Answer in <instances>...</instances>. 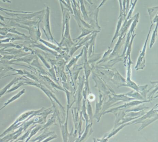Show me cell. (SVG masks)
I'll return each instance as SVG.
<instances>
[{"label": "cell", "mask_w": 158, "mask_h": 142, "mask_svg": "<svg viewBox=\"0 0 158 142\" xmlns=\"http://www.w3.org/2000/svg\"><path fill=\"white\" fill-rule=\"evenodd\" d=\"M153 24L151 23L150 27L148 33L147 35V38L145 40V43L143 45V48L142 50L140 51L139 53V56L138 59L137 64L135 67V69L137 71H139V70H143L146 66V60H145V54H146V49H147V44H148V40L149 38L150 35L151 34L152 29L153 26Z\"/></svg>", "instance_id": "1"}, {"label": "cell", "mask_w": 158, "mask_h": 142, "mask_svg": "<svg viewBox=\"0 0 158 142\" xmlns=\"http://www.w3.org/2000/svg\"><path fill=\"white\" fill-rule=\"evenodd\" d=\"M152 100L151 99H147V100H133V101H130V102L125 103L124 105L119 106L117 108H113L110 109L102 113V115L109 113H113L114 114L119 111L122 110H126L130 108L131 107L138 106V105H139V104H142V103L151 102Z\"/></svg>", "instance_id": "2"}, {"label": "cell", "mask_w": 158, "mask_h": 142, "mask_svg": "<svg viewBox=\"0 0 158 142\" xmlns=\"http://www.w3.org/2000/svg\"><path fill=\"white\" fill-rule=\"evenodd\" d=\"M45 17H44V26L45 29L43 28V31L45 33V35L47 37L49 40H51L52 41H55L56 43L57 41L54 39L51 29L50 22V9L49 7H48L45 10Z\"/></svg>", "instance_id": "3"}, {"label": "cell", "mask_w": 158, "mask_h": 142, "mask_svg": "<svg viewBox=\"0 0 158 142\" xmlns=\"http://www.w3.org/2000/svg\"><path fill=\"white\" fill-rule=\"evenodd\" d=\"M156 115H158V104H156L151 110L148 112H146V113H145L141 117L130 121V124H135L141 123L143 120L146 119L155 117Z\"/></svg>", "instance_id": "4"}, {"label": "cell", "mask_w": 158, "mask_h": 142, "mask_svg": "<svg viewBox=\"0 0 158 142\" xmlns=\"http://www.w3.org/2000/svg\"><path fill=\"white\" fill-rule=\"evenodd\" d=\"M24 132L23 128L21 126L16 131L12 132V133L7 134L0 138V142H13L17 139Z\"/></svg>", "instance_id": "5"}, {"label": "cell", "mask_w": 158, "mask_h": 142, "mask_svg": "<svg viewBox=\"0 0 158 142\" xmlns=\"http://www.w3.org/2000/svg\"><path fill=\"white\" fill-rule=\"evenodd\" d=\"M67 114H66V121L64 124H62L61 122L60 118V117L58 118L60 122V125L61 131L63 139L64 142H68V136H69V133L68 131V113H69V111L70 108L72 106H69L67 105Z\"/></svg>", "instance_id": "6"}, {"label": "cell", "mask_w": 158, "mask_h": 142, "mask_svg": "<svg viewBox=\"0 0 158 142\" xmlns=\"http://www.w3.org/2000/svg\"><path fill=\"white\" fill-rule=\"evenodd\" d=\"M110 81L118 86L117 88L121 87H124L126 83V80L120 74V73L116 69H115V72Z\"/></svg>", "instance_id": "7"}, {"label": "cell", "mask_w": 158, "mask_h": 142, "mask_svg": "<svg viewBox=\"0 0 158 142\" xmlns=\"http://www.w3.org/2000/svg\"><path fill=\"white\" fill-rule=\"evenodd\" d=\"M99 101H97L96 105V112L94 116L97 120V121L99 122L101 118V111L102 108V103L105 99V95L99 93Z\"/></svg>", "instance_id": "8"}, {"label": "cell", "mask_w": 158, "mask_h": 142, "mask_svg": "<svg viewBox=\"0 0 158 142\" xmlns=\"http://www.w3.org/2000/svg\"><path fill=\"white\" fill-rule=\"evenodd\" d=\"M78 3H79V5H80V10L82 18L86 22L89 24L90 20H89V16L88 14L86 8L85 6L84 0H78Z\"/></svg>", "instance_id": "9"}, {"label": "cell", "mask_w": 158, "mask_h": 142, "mask_svg": "<svg viewBox=\"0 0 158 142\" xmlns=\"http://www.w3.org/2000/svg\"><path fill=\"white\" fill-rule=\"evenodd\" d=\"M39 40V41H40L41 43H42V44H44L46 47H48V48L51 49L53 50L57 51L58 53H59L60 54H62V53L65 52V51H64L62 48L60 47L59 46H56V45L51 43V42L46 41V40H44V39H41V38Z\"/></svg>", "instance_id": "10"}, {"label": "cell", "mask_w": 158, "mask_h": 142, "mask_svg": "<svg viewBox=\"0 0 158 142\" xmlns=\"http://www.w3.org/2000/svg\"><path fill=\"white\" fill-rule=\"evenodd\" d=\"M23 77H19V78H18V77H15L10 82V83H9L8 84L6 85L3 88H2L1 90H0V98H1L5 93H7V91H8L15 83H17V82H18L19 81H21V80H23Z\"/></svg>", "instance_id": "11"}, {"label": "cell", "mask_w": 158, "mask_h": 142, "mask_svg": "<svg viewBox=\"0 0 158 142\" xmlns=\"http://www.w3.org/2000/svg\"><path fill=\"white\" fill-rule=\"evenodd\" d=\"M37 56L34 54V53H31L30 55L26 56L25 57H21L16 59L12 60L10 61L11 62H24L26 63L30 64L33 61V60Z\"/></svg>", "instance_id": "12"}, {"label": "cell", "mask_w": 158, "mask_h": 142, "mask_svg": "<svg viewBox=\"0 0 158 142\" xmlns=\"http://www.w3.org/2000/svg\"><path fill=\"white\" fill-rule=\"evenodd\" d=\"M30 47H33L38 48L41 49V50L43 51H45V52H49V53H51V54L53 55V56H56V57H58L59 55V53H58L57 51L49 48L46 47V46H45V45L43 44H32V45H31Z\"/></svg>", "instance_id": "13"}, {"label": "cell", "mask_w": 158, "mask_h": 142, "mask_svg": "<svg viewBox=\"0 0 158 142\" xmlns=\"http://www.w3.org/2000/svg\"><path fill=\"white\" fill-rule=\"evenodd\" d=\"M93 123H89L86 125V128L85 129V132L82 134L79 139V142H82L83 141H85L88 137L92 134L93 130L92 129V125Z\"/></svg>", "instance_id": "14"}, {"label": "cell", "mask_w": 158, "mask_h": 142, "mask_svg": "<svg viewBox=\"0 0 158 142\" xmlns=\"http://www.w3.org/2000/svg\"><path fill=\"white\" fill-rule=\"evenodd\" d=\"M48 129H44V132L41 134V135L37 137L35 139L31 140L30 142H43V140L46 138H48L50 136L55 133L54 132H49Z\"/></svg>", "instance_id": "15"}, {"label": "cell", "mask_w": 158, "mask_h": 142, "mask_svg": "<svg viewBox=\"0 0 158 142\" xmlns=\"http://www.w3.org/2000/svg\"><path fill=\"white\" fill-rule=\"evenodd\" d=\"M125 18L126 19L123 15L120 16L118 18V21L117 22V25H116L115 33H114V36L113 38L112 39L111 44H112L114 41L119 37V32H120V29H121L122 25H123V21H124Z\"/></svg>", "instance_id": "16"}, {"label": "cell", "mask_w": 158, "mask_h": 142, "mask_svg": "<svg viewBox=\"0 0 158 142\" xmlns=\"http://www.w3.org/2000/svg\"><path fill=\"white\" fill-rule=\"evenodd\" d=\"M26 92V89H22V90L20 91V92H18L17 94L14 95L10 99H9L7 102H5L4 104V105H3V107H2L1 108H0V111L2 110L4 108H5L6 106H8L9 104H10L12 102H14V101H15V100H17L18 99L20 98L21 97V96L22 95H23L24 94H25Z\"/></svg>", "instance_id": "17"}, {"label": "cell", "mask_w": 158, "mask_h": 142, "mask_svg": "<svg viewBox=\"0 0 158 142\" xmlns=\"http://www.w3.org/2000/svg\"><path fill=\"white\" fill-rule=\"evenodd\" d=\"M124 94L126 95L127 96L135 99L136 100H147V99H145V98L142 96V95L139 92H137V91H135V90H132V91Z\"/></svg>", "instance_id": "18"}, {"label": "cell", "mask_w": 158, "mask_h": 142, "mask_svg": "<svg viewBox=\"0 0 158 142\" xmlns=\"http://www.w3.org/2000/svg\"><path fill=\"white\" fill-rule=\"evenodd\" d=\"M41 77H42V79L46 81L50 86L52 87L53 88L55 89H59V90H61V91H64L65 92V90L64 88H62L60 86V85H58L57 84L55 83L50 78H49L48 76H46V75H41Z\"/></svg>", "instance_id": "19"}, {"label": "cell", "mask_w": 158, "mask_h": 142, "mask_svg": "<svg viewBox=\"0 0 158 142\" xmlns=\"http://www.w3.org/2000/svg\"><path fill=\"white\" fill-rule=\"evenodd\" d=\"M31 65H33V66L36 67L39 70V72L41 73L43 75H48V74L45 71L43 67L41 66V64L39 62L37 56L33 60V61L30 63Z\"/></svg>", "instance_id": "20"}, {"label": "cell", "mask_w": 158, "mask_h": 142, "mask_svg": "<svg viewBox=\"0 0 158 142\" xmlns=\"http://www.w3.org/2000/svg\"><path fill=\"white\" fill-rule=\"evenodd\" d=\"M81 30V33L80 34V35L78 37L76 38L75 39H74L73 41H77L81 39L83 37H85L86 36L88 35L89 34H91L93 33L95 30H93V29H89V28H86V27H82L80 28Z\"/></svg>", "instance_id": "21"}, {"label": "cell", "mask_w": 158, "mask_h": 142, "mask_svg": "<svg viewBox=\"0 0 158 142\" xmlns=\"http://www.w3.org/2000/svg\"><path fill=\"white\" fill-rule=\"evenodd\" d=\"M157 120H158V115H156L155 117H152V118H148V119H146L141 123L142 124H141L140 128L139 129L138 131H141L144 128H146L148 125L153 123V122Z\"/></svg>", "instance_id": "22"}, {"label": "cell", "mask_w": 158, "mask_h": 142, "mask_svg": "<svg viewBox=\"0 0 158 142\" xmlns=\"http://www.w3.org/2000/svg\"><path fill=\"white\" fill-rule=\"evenodd\" d=\"M84 49L83 48L82 50L81 51V52H80V53H79L77 56H75L74 57H73L72 58V59L71 60L70 62H69L68 64L66 65V68L68 69V71H69L70 69H71V67L73 66V65H74L77 62L78 60L79 59V58L81 57V56H83V54H84Z\"/></svg>", "instance_id": "23"}, {"label": "cell", "mask_w": 158, "mask_h": 142, "mask_svg": "<svg viewBox=\"0 0 158 142\" xmlns=\"http://www.w3.org/2000/svg\"><path fill=\"white\" fill-rule=\"evenodd\" d=\"M41 128H42V126H41V125H38L37 124H35L33 129L31 130V132H30V135H29V136L27 138L25 142H28L37 133L40 132Z\"/></svg>", "instance_id": "24"}, {"label": "cell", "mask_w": 158, "mask_h": 142, "mask_svg": "<svg viewBox=\"0 0 158 142\" xmlns=\"http://www.w3.org/2000/svg\"><path fill=\"white\" fill-rule=\"evenodd\" d=\"M86 100L84 99H83V105L82 106V110L81 112V114L82 116L84 117V119L86 121V125H87L89 122V118L87 112L86 111V107L85 102Z\"/></svg>", "instance_id": "25"}, {"label": "cell", "mask_w": 158, "mask_h": 142, "mask_svg": "<svg viewBox=\"0 0 158 142\" xmlns=\"http://www.w3.org/2000/svg\"><path fill=\"white\" fill-rule=\"evenodd\" d=\"M144 103H142V104H139V106H136L135 108H129L128 109L126 110H125L126 113L127 112H139L140 111L143 110L148 109H149V107H146Z\"/></svg>", "instance_id": "26"}, {"label": "cell", "mask_w": 158, "mask_h": 142, "mask_svg": "<svg viewBox=\"0 0 158 142\" xmlns=\"http://www.w3.org/2000/svg\"><path fill=\"white\" fill-rule=\"evenodd\" d=\"M146 112H145V110L140 111L139 112H127L126 113L125 117H140L144 115Z\"/></svg>", "instance_id": "27"}, {"label": "cell", "mask_w": 158, "mask_h": 142, "mask_svg": "<svg viewBox=\"0 0 158 142\" xmlns=\"http://www.w3.org/2000/svg\"><path fill=\"white\" fill-rule=\"evenodd\" d=\"M158 7L157 6L152 8H148V13L150 16V22L154 19V17L158 15Z\"/></svg>", "instance_id": "28"}, {"label": "cell", "mask_w": 158, "mask_h": 142, "mask_svg": "<svg viewBox=\"0 0 158 142\" xmlns=\"http://www.w3.org/2000/svg\"><path fill=\"white\" fill-rule=\"evenodd\" d=\"M157 34H158V23L156 24L155 29L153 30L152 34L151 39L150 43V48L151 49L155 43V40L157 39Z\"/></svg>", "instance_id": "29"}, {"label": "cell", "mask_w": 158, "mask_h": 142, "mask_svg": "<svg viewBox=\"0 0 158 142\" xmlns=\"http://www.w3.org/2000/svg\"><path fill=\"white\" fill-rule=\"evenodd\" d=\"M113 50L110 48V47L108 48V50L107 51H105L104 52V54L102 56V59L100 60L99 62L97 63V64H99V63H101L105 62L109 60V57H110V55L111 53L112 52Z\"/></svg>", "instance_id": "30"}, {"label": "cell", "mask_w": 158, "mask_h": 142, "mask_svg": "<svg viewBox=\"0 0 158 142\" xmlns=\"http://www.w3.org/2000/svg\"><path fill=\"white\" fill-rule=\"evenodd\" d=\"M138 1V0H135V1L132 2L131 5L129 6V11H128V13H127L125 20H129L130 18L132 17V14H133V12H134L135 7Z\"/></svg>", "instance_id": "31"}, {"label": "cell", "mask_w": 158, "mask_h": 142, "mask_svg": "<svg viewBox=\"0 0 158 142\" xmlns=\"http://www.w3.org/2000/svg\"><path fill=\"white\" fill-rule=\"evenodd\" d=\"M87 112L89 118V123H93V112H92V107L90 105V101L88 100L87 101V107L86 108Z\"/></svg>", "instance_id": "32"}, {"label": "cell", "mask_w": 158, "mask_h": 142, "mask_svg": "<svg viewBox=\"0 0 158 142\" xmlns=\"http://www.w3.org/2000/svg\"><path fill=\"white\" fill-rule=\"evenodd\" d=\"M35 125H33L32 126V127H31V128H29L25 133L24 134L23 136L20 137V138H18V139H16L15 140V142H19V141H24L25 140H26L27 138L29 136V135H30V132H31V130L33 129V127H34Z\"/></svg>", "instance_id": "33"}, {"label": "cell", "mask_w": 158, "mask_h": 142, "mask_svg": "<svg viewBox=\"0 0 158 142\" xmlns=\"http://www.w3.org/2000/svg\"><path fill=\"white\" fill-rule=\"evenodd\" d=\"M23 86H27V84L24 82H19V83H17V84H16L15 86H14L13 87H12V88H10V89L7 91V93H11V92H14V91L17 90L19 87Z\"/></svg>", "instance_id": "34"}, {"label": "cell", "mask_w": 158, "mask_h": 142, "mask_svg": "<svg viewBox=\"0 0 158 142\" xmlns=\"http://www.w3.org/2000/svg\"><path fill=\"white\" fill-rule=\"evenodd\" d=\"M0 10L2 12L6 11L9 12L10 13H31L33 12H26V11H21L14 10H8V9L3 8L2 7H0Z\"/></svg>", "instance_id": "35"}, {"label": "cell", "mask_w": 158, "mask_h": 142, "mask_svg": "<svg viewBox=\"0 0 158 142\" xmlns=\"http://www.w3.org/2000/svg\"><path fill=\"white\" fill-rule=\"evenodd\" d=\"M36 53V54H37L36 53ZM37 57H38L40 59V60H41L42 61V62H43V63H44V64H45V66H46V67H47V68H48V69H50L51 66H50V65L49 64V63H48V62H47V61L46 60V59H44V57H43V56H41V54H37Z\"/></svg>", "instance_id": "36"}, {"label": "cell", "mask_w": 158, "mask_h": 142, "mask_svg": "<svg viewBox=\"0 0 158 142\" xmlns=\"http://www.w3.org/2000/svg\"><path fill=\"white\" fill-rule=\"evenodd\" d=\"M57 136L56 134L54 133L52 135L50 136H49L48 137V138H46L43 140V142H49V141H51V140H53V139L57 138Z\"/></svg>", "instance_id": "37"}, {"label": "cell", "mask_w": 158, "mask_h": 142, "mask_svg": "<svg viewBox=\"0 0 158 142\" xmlns=\"http://www.w3.org/2000/svg\"><path fill=\"white\" fill-rule=\"evenodd\" d=\"M119 5H120V15H119V17L120 16H123V15L124 16V15L123 11V0H119Z\"/></svg>", "instance_id": "38"}, {"label": "cell", "mask_w": 158, "mask_h": 142, "mask_svg": "<svg viewBox=\"0 0 158 142\" xmlns=\"http://www.w3.org/2000/svg\"><path fill=\"white\" fill-rule=\"evenodd\" d=\"M71 3H73V5L76 7H79V4L77 3V2L76 1V0H71Z\"/></svg>", "instance_id": "39"}, {"label": "cell", "mask_w": 158, "mask_h": 142, "mask_svg": "<svg viewBox=\"0 0 158 142\" xmlns=\"http://www.w3.org/2000/svg\"><path fill=\"white\" fill-rule=\"evenodd\" d=\"M59 1H60V2H61L62 3H63V4H64V6H65V7H66V8H68V9H69V10H70V8H69V6H68V5H67V3H66V2H64V0H59Z\"/></svg>", "instance_id": "40"}, {"label": "cell", "mask_w": 158, "mask_h": 142, "mask_svg": "<svg viewBox=\"0 0 158 142\" xmlns=\"http://www.w3.org/2000/svg\"><path fill=\"white\" fill-rule=\"evenodd\" d=\"M107 1V0H102V2H101L100 4L99 5L98 7H97V9H99L101 7H102V6H103L104 4H105V2H106Z\"/></svg>", "instance_id": "41"}, {"label": "cell", "mask_w": 158, "mask_h": 142, "mask_svg": "<svg viewBox=\"0 0 158 142\" xmlns=\"http://www.w3.org/2000/svg\"><path fill=\"white\" fill-rule=\"evenodd\" d=\"M5 73L6 72H4L1 75H0V79H2V78H3V76H2V75H4V74H5Z\"/></svg>", "instance_id": "42"}, {"label": "cell", "mask_w": 158, "mask_h": 142, "mask_svg": "<svg viewBox=\"0 0 158 142\" xmlns=\"http://www.w3.org/2000/svg\"><path fill=\"white\" fill-rule=\"evenodd\" d=\"M6 2H9V3H11V2L10 0H6Z\"/></svg>", "instance_id": "43"}, {"label": "cell", "mask_w": 158, "mask_h": 142, "mask_svg": "<svg viewBox=\"0 0 158 142\" xmlns=\"http://www.w3.org/2000/svg\"><path fill=\"white\" fill-rule=\"evenodd\" d=\"M132 1H133V0H130V6L131 5V4L132 3Z\"/></svg>", "instance_id": "44"}, {"label": "cell", "mask_w": 158, "mask_h": 142, "mask_svg": "<svg viewBox=\"0 0 158 142\" xmlns=\"http://www.w3.org/2000/svg\"><path fill=\"white\" fill-rule=\"evenodd\" d=\"M0 1H2L3 2H6V0H0Z\"/></svg>", "instance_id": "45"}]
</instances>
